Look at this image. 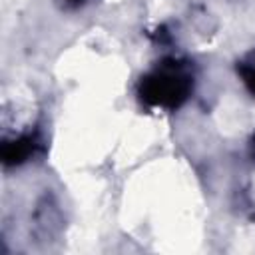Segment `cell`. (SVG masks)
<instances>
[{
  "mask_svg": "<svg viewBox=\"0 0 255 255\" xmlns=\"http://www.w3.org/2000/svg\"><path fill=\"white\" fill-rule=\"evenodd\" d=\"M189 92V78L175 66L163 68L143 80V98L155 106H179Z\"/></svg>",
  "mask_w": 255,
  "mask_h": 255,
  "instance_id": "obj_1",
  "label": "cell"
},
{
  "mask_svg": "<svg viewBox=\"0 0 255 255\" xmlns=\"http://www.w3.org/2000/svg\"><path fill=\"white\" fill-rule=\"evenodd\" d=\"M239 74H241V80L247 86V90L255 96V52L239 64Z\"/></svg>",
  "mask_w": 255,
  "mask_h": 255,
  "instance_id": "obj_2",
  "label": "cell"
},
{
  "mask_svg": "<svg viewBox=\"0 0 255 255\" xmlns=\"http://www.w3.org/2000/svg\"><path fill=\"white\" fill-rule=\"evenodd\" d=\"M84 2H86V0H62V4H64L66 8H80Z\"/></svg>",
  "mask_w": 255,
  "mask_h": 255,
  "instance_id": "obj_3",
  "label": "cell"
}]
</instances>
